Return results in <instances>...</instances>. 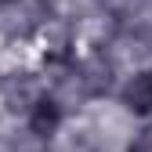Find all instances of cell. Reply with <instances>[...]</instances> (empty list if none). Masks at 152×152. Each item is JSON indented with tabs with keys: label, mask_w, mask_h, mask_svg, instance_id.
<instances>
[{
	"label": "cell",
	"mask_w": 152,
	"mask_h": 152,
	"mask_svg": "<svg viewBox=\"0 0 152 152\" xmlns=\"http://www.w3.org/2000/svg\"><path fill=\"white\" fill-rule=\"evenodd\" d=\"M127 152H152V127H141L138 134H134V141H130Z\"/></svg>",
	"instance_id": "obj_3"
},
{
	"label": "cell",
	"mask_w": 152,
	"mask_h": 152,
	"mask_svg": "<svg viewBox=\"0 0 152 152\" xmlns=\"http://www.w3.org/2000/svg\"><path fill=\"white\" fill-rule=\"evenodd\" d=\"M120 98H123L127 112H134V116H152V69L134 72V76L123 83Z\"/></svg>",
	"instance_id": "obj_2"
},
{
	"label": "cell",
	"mask_w": 152,
	"mask_h": 152,
	"mask_svg": "<svg viewBox=\"0 0 152 152\" xmlns=\"http://www.w3.org/2000/svg\"><path fill=\"white\" fill-rule=\"evenodd\" d=\"M62 120H65L62 105L54 102L51 94H40V98H33V105H29L26 127H29V134H33V138H51V134H58Z\"/></svg>",
	"instance_id": "obj_1"
},
{
	"label": "cell",
	"mask_w": 152,
	"mask_h": 152,
	"mask_svg": "<svg viewBox=\"0 0 152 152\" xmlns=\"http://www.w3.org/2000/svg\"><path fill=\"white\" fill-rule=\"evenodd\" d=\"M0 4H11V0H0Z\"/></svg>",
	"instance_id": "obj_4"
}]
</instances>
